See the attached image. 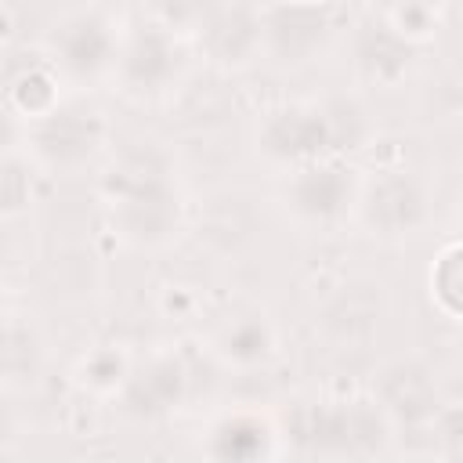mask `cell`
<instances>
[{
	"label": "cell",
	"instance_id": "cell-1",
	"mask_svg": "<svg viewBox=\"0 0 463 463\" xmlns=\"http://www.w3.org/2000/svg\"><path fill=\"white\" fill-rule=\"evenodd\" d=\"M98 199L116 239L134 250H166L184 228V188L177 159L163 141H134L98 170Z\"/></svg>",
	"mask_w": 463,
	"mask_h": 463
},
{
	"label": "cell",
	"instance_id": "cell-2",
	"mask_svg": "<svg viewBox=\"0 0 463 463\" xmlns=\"http://www.w3.org/2000/svg\"><path fill=\"white\" fill-rule=\"evenodd\" d=\"M369 109L347 94H322L268 109L257 123V156L275 170H293L318 159H347L373 137Z\"/></svg>",
	"mask_w": 463,
	"mask_h": 463
},
{
	"label": "cell",
	"instance_id": "cell-3",
	"mask_svg": "<svg viewBox=\"0 0 463 463\" xmlns=\"http://www.w3.org/2000/svg\"><path fill=\"white\" fill-rule=\"evenodd\" d=\"M282 441L304 456H376L387 449L394 423L369 398H318L300 402L282 423Z\"/></svg>",
	"mask_w": 463,
	"mask_h": 463
},
{
	"label": "cell",
	"instance_id": "cell-4",
	"mask_svg": "<svg viewBox=\"0 0 463 463\" xmlns=\"http://www.w3.org/2000/svg\"><path fill=\"white\" fill-rule=\"evenodd\" d=\"M123 40L127 25L116 11L101 4H80L51 22L43 36V58L58 69L65 87L94 90L101 83H112Z\"/></svg>",
	"mask_w": 463,
	"mask_h": 463
},
{
	"label": "cell",
	"instance_id": "cell-5",
	"mask_svg": "<svg viewBox=\"0 0 463 463\" xmlns=\"http://www.w3.org/2000/svg\"><path fill=\"white\" fill-rule=\"evenodd\" d=\"M109 137L112 127L101 109L80 98H65L51 116L22 127V152L36 170L72 177L90 170L109 152Z\"/></svg>",
	"mask_w": 463,
	"mask_h": 463
},
{
	"label": "cell",
	"instance_id": "cell-6",
	"mask_svg": "<svg viewBox=\"0 0 463 463\" xmlns=\"http://www.w3.org/2000/svg\"><path fill=\"white\" fill-rule=\"evenodd\" d=\"M188 72H192L188 36L145 18L141 25L127 29L112 87L134 105H163L184 87Z\"/></svg>",
	"mask_w": 463,
	"mask_h": 463
},
{
	"label": "cell",
	"instance_id": "cell-7",
	"mask_svg": "<svg viewBox=\"0 0 463 463\" xmlns=\"http://www.w3.org/2000/svg\"><path fill=\"white\" fill-rule=\"evenodd\" d=\"M365 174L347 159H318L282 174L279 206L286 217L307 232H336L354 221Z\"/></svg>",
	"mask_w": 463,
	"mask_h": 463
},
{
	"label": "cell",
	"instance_id": "cell-8",
	"mask_svg": "<svg viewBox=\"0 0 463 463\" xmlns=\"http://www.w3.org/2000/svg\"><path fill=\"white\" fill-rule=\"evenodd\" d=\"M434 217V184L409 166H383L365 174L354 224H362L373 239L405 242L423 235Z\"/></svg>",
	"mask_w": 463,
	"mask_h": 463
},
{
	"label": "cell",
	"instance_id": "cell-9",
	"mask_svg": "<svg viewBox=\"0 0 463 463\" xmlns=\"http://www.w3.org/2000/svg\"><path fill=\"white\" fill-rule=\"evenodd\" d=\"M333 7L329 4H286L264 7V61L279 69H304L322 58L333 43Z\"/></svg>",
	"mask_w": 463,
	"mask_h": 463
},
{
	"label": "cell",
	"instance_id": "cell-10",
	"mask_svg": "<svg viewBox=\"0 0 463 463\" xmlns=\"http://www.w3.org/2000/svg\"><path fill=\"white\" fill-rule=\"evenodd\" d=\"M195 40L210 65L242 72L264 58V7L253 0H213Z\"/></svg>",
	"mask_w": 463,
	"mask_h": 463
},
{
	"label": "cell",
	"instance_id": "cell-11",
	"mask_svg": "<svg viewBox=\"0 0 463 463\" xmlns=\"http://www.w3.org/2000/svg\"><path fill=\"white\" fill-rule=\"evenodd\" d=\"M369 394L391 416L394 427H405V423L409 427H416V423H427L430 427L434 412L445 402L434 369L423 358H412V354H402V358L383 362L373 373V391Z\"/></svg>",
	"mask_w": 463,
	"mask_h": 463
},
{
	"label": "cell",
	"instance_id": "cell-12",
	"mask_svg": "<svg viewBox=\"0 0 463 463\" xmlns=\"http://www.w3.org/2000/svg\"><path fill=\"white\" fill-rule=\"evenodd\" d=\"M188 387H192V376L184 358L174 351H156L145 362H134L116 402L130 420H163L174 409H181V402L188 398Z\"/></svg>",
	"mask_w": 463,
	"mask_h": 463
},
{
	"label": "cell",
	"instance_id": "cell-13",
	"mask_svg": "<svg viewBox=\"0 0 463 463\" xmlns=\"http://www.w3.org/2000/svg\"><path fill=\"white\" fill-rule=\"evenodd\" d=\"M423 43L405 40L402 33H394L387 22H380L376 14H365L362 22H354L347 51H351V65L358 72V80L373 83V87H398L412 76L416 58H420Z\"/></svg>",
	"mask_w": 463,
	"mask_h": 463
},
{
	"label": "cell",
	"instance_id": "cell-14",
	"mask_svg": "<svg viewBox=\"0 0 463 463\" xmlns=\"http://www.w3.org/2000/svg\"><path fill=\"white\" fill-rule=\"evenodd\" d=\"M383 307H387V297H383L380 282L351 279L326 300V307L318 315V329L329 344L354 351L376 336V329L383 322Z\"/></svg>",
	"mask_w": 463,
	"mask_h": 463
},
{
	"label": "cell",
	"instance_id": "cell-15",
	"mask_svg": "<svg viewBox=\"0 0 463 463\" xmlns=\"http://www.w3.org/2000/svg\"><path fill=\"white\" fill-rule=\"evenodd\" d=\"M210 354L228 369H264L279 354V326L260 307H239L210 329Z\"/></svg>",
	"mask_w": 463,
	"mask_h": 463
},
{
	"label": "cell",
	"instance_id": "cell-16",
	"mask_svg": "<svg viewBox=\"0 0 463 463\" xmlns=\"http://www.w3.org/2000/svg\"><path fill=\"white\" fill-rule=\"evenodd\" d=\"M203 434L199 452L210 459H268L282 452V427L253 409L221 412Z\"/></svg>",
	"mask_w": 463,
	"mask_h": 463
},
{
	"label": "cell",
	"instance_id": "cell-17",
	"mask_svg": "<svg viewBox=\"0 0 463 463\" xmlns=\"http://www.w3.org/2000/svg\"><path fill=\"white\" fill-rule=\"evenodd\" d=\"M47 362V344L40 326L29 315H18L7 307L4 315V340H0V365H4V387L7 391H25L40 383Z\"/></svg>",
	"mask_w": 463,
	"mask_h": 463
},
{
	"label": "cell",
	"instance_id": "cell-18",
	"mask_svg": "<svg viewBox=\"0 0 463 463\" xmlns=\"http://www.w3.org/2000/svg\"><path fill=\"white\" fill-rule=\"evenodd\" d=\"M61 87H65V80L58 76V69L47 58L29 61L25 69L11 72L7 76V112H11V119L25 127V123H36V119L51 116L65 101Z\"/></svg>",
	"mask_w": 463,
	"mask_h": 463
},
{
	"label": "cell",
	"instance_id": "cell-19",
	"mask_svg": "<svg viewBox=\"0 0 463 463\" xmlns=\"http://www.w3.org/2000/svg\"><path fill=\"white\" fill-rule=\"evenodd\" d=\"M130 369H134V358L119 344H98V347L80 354L72 380L80 391H87L94 398H116L123 391Z\"/></svg>",
	"mask_w": 463,
	"mask_h": 463
},
{
	"label": "cell",
	"instance_id": "cell-20",
	"mask_svg": "<svg viewBox=\"0 0 463 463\" xmlns=\"http://www.w3.org/2000/svg\"><path fill=\"white\" fill-rule=\"evenodd\" d=\"M449 11V0H369V14L387 22L412 43H427Z\"/></svg>",
	"mask_w": 463,
	"mask_h": 463
},
{
	"label": "cell",
	"instance_id": "cell-21",
	"mask_svg": "<svg viewBox=\"0 0 463 463\" xmlns=\"http://www.w3.org/2000/svg\"><path fill=\"white\" fill-rule=\"evenodd\" d=\"M430 293H434V304L463 326V239L438 253L430 271Z\"/></svg>",
	"mask_w": 463,
	"mask_h": 463
},
{
	"label": "cell",
	"instance_id": "cell-22",
	"mask_svg": "<svg viewBox=\"0 0 463 463\" xmlns=\"http://www.w3.org/2000/svg\"><path fill=\"white\" fill-rule=\"evenodd\" d=\"M141 7H145L148 22H159L181 36H195L203 18L210 14L213 0H141Z\"/></svg>",
	"mask_w": 463,
	"mask_h": 463
},
{
	"label": "cell",
	"instance_id": "cell-23",
	"mask_svg": "<svg viewBox=\"0 0 463 463\" xmlns=\"http://www.w3.org/2000/svg\"><path fill=\"white\" fill-rule=\"evenodd\" d=\"M29 170H33L29 156L11 145L7 156H4V221L7 224L18 213H25L29 203H33V177H29Z\"/></svg>",
	"mask_w": 463,
	"mask_h": 463
},
{
	"label": "cell",
	"instance_id": "cell-24",
	"mask_svg": "<svg viewBox=\"0 0 463 463\" xmlns=\"http://www.w3.org/2000/svg\"><path fill=\"white\" fill-rule=\"evenodd\" d=\"M438 452L449 459H463V398L459 402H441V409L430 420Z\"/></svg>",
	"mask_w": 463,
	"mask_h": 463
},
{
	"label": "cell",
	"instance_id": "cell-25",
	"mask_svg": "<svg viewBox=\"0 0 463 463\" xmlns=\"http://www.w3.org/2000/svg\"><path fill=\"white\" fill-rule=\"evenodd\" d=\"M286 4H326V0H286Z\"/></svg>",
	"mask_w": 463,
	"mask_h": 463
},
{
	"label": "cell",
	"instance_id": "cell-26",
	"mask_svg": "<svg viewBox=\"0 0 463 463\" xmlns=\"http://www.w3.org/2000/svg\"><path fill=\"white\" fill-rule=\"evenodd\" d=\"M459 358H463V333H459Z\"/></svg>",
	"mask_w": 463,
	"mask_h": 463
},
{
	"label": "cell",
	"instance_id": "cell-27",
	"mask_svg": "<svg viewBox=\"0 0 463 463\" xmlns=\"http://www.w3.org/2000/svg\"><path fill=\"white\" fill-rule=\"evenodd\" d=\"M459 235H463V221H459Z\"/></svg>",
	"mask_w": 463,
	"mask_h": 463
}]
</instances>
